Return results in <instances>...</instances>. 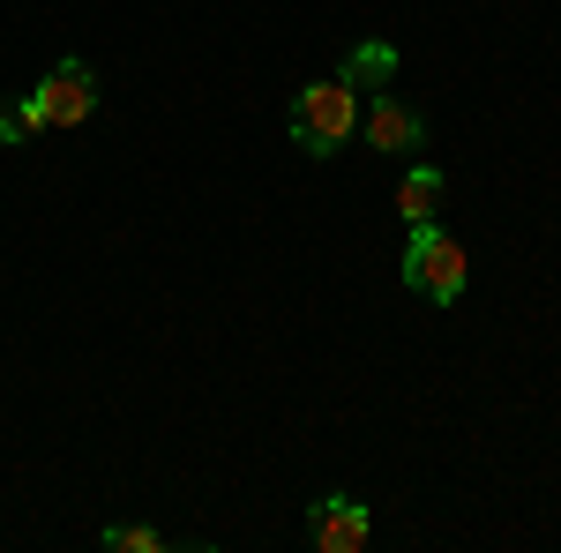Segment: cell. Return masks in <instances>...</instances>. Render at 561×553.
I'll list each match as a JSON object with an SVG mask.
<instances>
[{
    "mask_svg": "<svg viewBox=\"0 0 561 553\" xmlns=\"http://www.w3.org/2000/svg\"><path fill=\"white\" fill-rule=\"evenodd\" d=\"M367 142L389 150V158H412V150L427 142V113L404 105L397 90H382V97H367Z\"/></svg>",
    "mask_w": 561,
    "mask_h": 553,
    "instance_id": "obj_5",
    "label": "cell"
},
{
    "mask_svg": "<svg viewBox=\"0 0 561 553\" xmlns=\"http://www.w3.org/2000/svg\"><path fill=\"white\" fill-rule=\"evenodd\" d=\"M285 128H293V142H300L307 158H337L352 135H359V90H352L345 76L300 83L293 113H285Z\"/></svg>",
    "mask_w": 561,
    "mask_h": 553,
    "instance_id": "obj_1",
    "label": "cell"
},
{
    "mask_svg": "<svg viewBox=\"0 0 561 553\" xmlns=\"http://www.w3.org/2000/svg\"><path fill=\"white\" fill-rule=\"evenodd\" d=\"M442 187H449L442 165H427V158H420V165H404V180H397V217H404V224L442 217Z\"/></svg>",
    "mask_w": 561,
    "mask_h": 553,
    "instance_id": "obj_7",
    "label": "cell"
},
{
    "mask_svg": "<svg viewBox=\"0 0 561 553\" xmlns=\"http://www.w3.org/2000/svg\"><path fill=\"white\" fill-rule=\"evenodd\" d=\"M397 45H382V38H359V45H345V60H337V76H345L352 90H367V97H382L389 83H397Z\"/></svg>",
    "mask_w": 561,
    "mask_h": 553,
    "instance_id": "obj_6",
    "label": "cell"
},
{
    "mask_svg": "<svg viewBox=\"0 0 561 553\" xmlns=\"http://www.w3.org/2000/svg\"><path fill=\"white\" fill-rule=\"evenodd\" d=\"M23 142H31L23 113H15V105H0V150H23Z\"/></svg>",
    "mask_w": 561,
    "mask_h": 553,
    "instance_id": "obj_9",
    "label": "cell"
},
{
    "mask_svg": "<svg viewBox=\"0 0 561 553\" xmlns=\"http://www.w3.org/2000/svg\"><path fill=\"white\" fill-rule=\"evenodd\" d=\"M375 539V516L359 494H314L307 502V546L314 553H359Z\"/></svg>",
    "mask_w": 561,
    "mask_h": 553,
    "instance_id": "obj_4",
    "label": "cell"
},
{
    "mask_svg": "<svg viewBox=\"0 0 561 553\" xmlns=\"http://www.w3.org/2000/svg\"><path fill=\"white\" fill-rule=\"evenodd\" d=\"M98 546H105V553H173V539H165V531H150V523H105V531H98Z\"/></svg>",
    "mask_w": 561,
    "mask_h": 553,
    "instance_id": "obj_8",
    "label": "cell"
},
{
    "mask_svg": "<svg viewBox=\"0 0 561 553\" xmlns=\"http://www.w3.org/2000/svg\"><path fill=\"white\" fill-rule=\"evenodd\" d=\"M465 285H472L465 247H457L434 217H427V224H412V232H404V292H420L427 307H457Z\"/></svg>",
    "mask_w": 561,
    "mask_h": 553,
    "instance_id": "obj_2",
    "label": "cell"
},
{
    "mask_svg": "<svg viewBox=\"0 0 561 553\" xmlns=\"http://www.w3.org/2000/svg\"><path fill=\"white\" fill-rule=\"evenodd\" d=\"M15 113H23V128H31V135L83 128L90 113H98V76H90V60H60V68H45L38 83L15 97Z\"/></svg>",
    "mask_w": 561,
    "mask_h": 553,
    "instance_id": "obj_3",
    "label": "cell"
}]
</instances>
